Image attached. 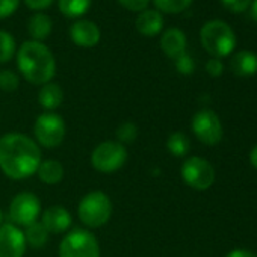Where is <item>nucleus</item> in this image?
Returning <instances> with one entry per match:
<instances>
[{"label": "nucleus", "mask_w": 257, "mask_h": 257, "mask_svg": "<svg viewBox=\"0 0 257 257\" xmlns=\"http://www.w3.org/2000/svg\"><path fill=\"white\" fill-rule=\"evenodd\" d=\"M40 164L41 150L32 138L20 132L0 138V170L10 179H28L37 173Z\"/></svg>", "instance_id": "obj_1"}, {"label": "nucleus", "mask_w": 257, "mask_h": 257, "mask_svg": "<svg viewBox=\"0 0 257 257\" xmlns=\"http://www.w3.org/2000/svg\"><path fill=\"white\" fill-rule=\"evenodd\" d=\"M17 67L32 85H46L56 74V61L50 49L40 41H25L17 50Z\"/></svg>", "instance_id": "obj_2"}, {"label": "nucleus", "mask_w": 257, "mask_h": 257, "mask_svg": "<svg viewBox=\"0 0 257 257\" xmlns=\"http://www.w3.org/2000/svg\"><path fill=\"white\" fill-rule=\"evenodd\" d=\"M200 40L204 50L212 58L230 56L237 44V38L230 25L222 20H210L203 25L200 31Z\"/></svg>", "instance_id": "obj_3"}, {"label": "nucleus", "mask_w": 257, "mask_h": 257, "mask_svg": "<svg viewBox=\"0 0 257 257\" xmlns=\"http://www.w3.org/2000/svg\"><path fill=\"white\" fill-rule=\"evenodd\" d=\"M79 219L89 228H98L104 225L112 216V201L101 191H92L86 194L77 207Z\"/></svg>", "instance_id": "obj_4"}, {"label": "nucleus", "mask_w": 257, "mask_h": 257, "mask_svg": "<svg viewBox=\"0 0 257 257\" xmlns=\"http://www.w3.org/2000/svg\"><path fill=\"white\" fill-rule=\"evenodd\" d=\"M127 158H128L127 149L121 143L104 141L94 149L91 155V164L98 173L112 174L124 167Z\"/></svg>", "instance_id": "obj_5"}, {"label": "nucleus", "mask_w": 257, "mask_h": 257, "mask_svg": "<svg viewBox=\"0 0 257 257\" xmlns=\"http://www.w3.org/2000/svg\"><path fill=\"white\" fill-rule=\"evenodd\" d=\"M34 135L40 146L46 149H56L65 138L64 118L55 112L41 113L34 125Z\"/></svg>", "instance_id": "obj_6"}, {"label": "nucleus", "mask_w": 257, "mask_h": 257, "mask_svg": "<svg viewBox=\"0 0 257 257\" xmlns=\"http://www.w3.org/2000/svg\"><path fill=\"white\" fill-rule=\"evenodd\" d=\"M59 257H100L98 240L91 231L76 228L62 239Z\"/></svg>", "instance_id": "obj_7"}, {"label": "nucleus", "mask_w": 257, "mask_h": 257, "mask_svg": "<svg viewBox=\"0 0 257 257\" xmlns=\"http://www.w3.org/2000/svg\"><path fill=\"white\" fill-rule=\"evenodd\" d=\"M182 179L183 182L195 191H206L209 189L216 179V173L213 165L200 156L188 158L182 165Z\"/></svg>", "instance_id": "obj_8"}, {"label": "nucleus", "mask_w": 257, "mask_h": 257, "mask_svg": "<svg viewBox=\"0 0 257 257\" xmlns=\"http://www.w3.org/2000/svg\"><path fill=\"white\" fill-rule=\"evenodd\" d=\"M192 132L197 140L206 146H216L224 137L222 122L219 116L210 109H201L194 115Z\"/></svg>", "instance_id": "obj_9"}, {"label": "nucleus", "mask_w": 257, "mask_h": 257, "mask_svg": "<svg viewBox=\"0 0 257 257\" xmlns=\"http://www.w3.org/2000/svg\"><path fill=\"white\" fill-rule=\"evenodd\" d=\"M41 213V201L32 192L17 194L10 204V219L14 225L28 227L38 221Z\"/></svg>", "instance_id": "obj_10"}, {"label": "nucleus", "mask_w": 257, "mask_h": 257, "mask_svg": "<svg viewBox=\"0 0 257 257\" xmlns=\"http://www.w3.org/2000/svg\"><path fill=\"white\" fill-rule=\"evenodd\" d=\"M25 251V233L14 224L0 225V257H23Z\"/></svg>", "instance_id": "obj_11"}, {"label": "nucleus", "mask_w": 257, "mask_h": 257, "mask_svg": "<svg viewBox=\"0 0 257 257\" xmlns=\"http://www.w3.org/2000/svg\"><path fill=\"white\" fill-rule=\"evenodd\" d=\"M70 38L79 47H94L101 38L100 28L91 20H76L70 26Z\"/></svg>", "instance_id": "obj_12"}, {"label": "nucleus", "mask_w": 257, "mask_h": 257, "mask_svg": "<svg viewBox=\"0 0 257 257\" xmlns=\"http://www.w3.org/2000/svg\"><path fill=\"white\" fill-rule=\"evenodd\" d=\"M40 222L46 227L49 234H61L71 227V215L62 206H52L43 212Z\"/></svg>", "instance_id": "obj_13"}, {"label": "nucleus", "mask_w": 257, "mask_h": 257, "mask_svg": "<svg viewBox=\"0 0 257 257\" xmlns=\"http://www.w3.org/2000/svg\"><path fill=\"white\" fill-rule=\"evenodd\" d=\"M186 35L179 28H170L161 37V49L171 59H176L186 52Z\"/></svg>", "instance_id": "obj_14"}, {"label": "nucleus", "mask_w": 257, "mask_h": 257, "mask_svg": "<svg viewBox=\"0 0 257 257\" xmlns=\"http://www.w3.org/2000/svg\"><path fill=\"white\" fill-rule=\"evenodd\" d=\"M135 28L144 37H156L164 29V17L158 10H144L137 17Z\"/></svg>", "instance_id": "obj_15"}, {"label": "nucleus", "mask_w": 257, "mask_h": 257, "mask_svg": "<svg viewBox=\"0 0 257 257\" xmlns=\"http://www.w3.org/2000/svg\"><path fill=\"white\" fill-rule=\"evenodd\" d=\"M230 67L236 76L251 77L257 74V55L249 50H240L233 55Z\"/></svg>", "instance_id": "obj_16"}, {"label": "nucleus", "mask_w": 257, "mask_h": 257, "mask_svg": "<svg viewBox=\"0 0 257 257\" xmlns=\"http://www.w3.org/2000/svg\"><path fill=\"white\" fill-rule=\"evenodd\" d=\"M64 101V91L58 83L49 82L43 85L38 91V103L47 110L52 112L58 109Z\"/></svg>", "instance_id": "obj_17"}, {"label": "nucleus", "mask_w": 257, "mask_h": 257, "mask_svg": "<svg viewBox=\"0 0 257 257\" xmlns=\"http://www.w3.org/2000/svg\"><path fill=\"white\" fill-rule=\"evenodd\" d=\"M52 28H53L52 19L47 14H44V13L34 14L29 19V23H28L29 35L32 37L34 41H40V43L43 40H46L52 34Z\"/></svg>", "instance_id": "obj_18"}, {"label": "nucleus", "mask_w": 257, "mask_h": 257, "mask_svg": "<svg viewBox=\"0 0 257 257\" xmlns=\"http://www.w3.org/2000/svg\"><path fill=\"white\" fill-rule=\"evenodd\" d=\"M37 174L46 185H58L64 179V165L56 159L41 161Z\"/></svg>", "instance_id": "obj_19"}, {"label": "nucleus", "mask_w": 257, "mask_h": 257, "mask_svg": "<svg viewBox=\"0 0 257 257\" xmlns=\"http://www.w3.org/2000/svg\"><path fill=\"white\" fill-rule=\"evenodd\" d=\"M23 233H25L26 245H29L32 248H43L47 243V240H49V231L38 221L31 224V225H28L26 231H23Z\"/></svg>", "instance_id": "obj_20"}, {"label": "nucleus", "mask_w": 257, "mask_h": 257, "mask_svg": "<svg viewBox=\"0 0 257 257\" xmlns=\"http://www.w3.org/2000/svg\"><path fill=\"white\" fill-rule=\"evenodd\" d=\"M58 7L65 17L77 19L88 13L91 0H58Z\"/></svg>", "instance_id": "obj_21"}, {"label": "nucleus", "mask_w": 257, "mask_h": 257, "mask_svg": "<svg viewBox=\"0 0 257 257\" xmlns=\"http://www.w3.org/2000/svg\"><path fill=\"white\" fill-rule=\"evenodd\" d=\"M168 152L176 158H183L191 150V141L183 132H173L167 140Z\"/></svg>", "instance_id": "obj_22"}, {"label": "nucleus", "mask_w": 257, "mask_h": 257, "mask_svg": "<svg viewBox=\"0 0 257 257\" xmlns=\"http://www.w3.org/2000/svg\"><path fill=\"white\" fill-rule=\"evenodd\" d=\"M153 2L159 13L179 14L188 10L192 5L194 0H153Z\"/></svg>", "instance_id": "obj_23"}, {"label": "nucleus", "mask_w": 257, "mask_h": 257, "mask_svg": "<svg viewBox=\"0 0 257 257\" xmlns=\"http://www.w3.org/2000/svg\"><path fill=\"white\" fill-rule=\"evenodd\" d=\"M16 55V40L14 37L7 32L0 31V64L10 62Z\"/></svg>", "instance_id": "obj_24"}, {"label": "nucleus", "mask_w": 257, "mask_h": 257, "mask_svg": "<svg viewBox=\"0 0 257 257\" xmlns=\"http://www.w3.org/2000/svg\"><path fill=\"white\" fill-rule=\"evenodd\" d=\"M137 135H138V128L134 122L127 121V122H122L118 128H116V138H118V143H121L122 146L124 144H128V143H134L137 140Z\"/></svg>", "instance_id": "obj_25"}, {"label": "nucleus", "mask_w": 257, "mask_h": 257, "mask_svg": "<svg viewBox=\"0 0 257 257\" xmlns=\"http://www.w3.org/2000/svg\"><path fill=\"white\" fill-rule=\"evenodd\" d=\"M19 85H20V79L14 71H11V70L0 71V89L2 91L13 92L19 88Z\"/></svg>", "instance_id": "obj_26"}, {"label": "nucleus", "mask_w": 257, "mask_h": 257, "mask_svg": "<svg viewBox=\"0 0 257 257\" xmlns=\"http://www.w3.org/2000/svg\"><path fill=\"white\" fill-rule=\"evenodd\" d=\"M174 61H176V70H177L180 74L189 76V74L194 73V70H195V62H194V59H192V56H191L189 53L185 52L183 55H180V56L176 58Z\"/></svg>", "instance_id": "obj_27"}, {"label": "nucleus", "mask_w": 257, "mask_h": 257, "mask_svg": "<svg viewBox=\"0 0 257 257\" xmlns=\"http://www.w3.org/2000/svg\"><path fill=\"white\" fill-rule=\"evenodd\" d=\"M251 2L252 0H221L224 8H227L230 13H234V14L245 13L251 7Z\"/></svg>", "instance_id": "obj_28"}, {"label": "nucleus", "mask_w": 257, "mask_h": 257, "mask_svg": "<svg viewBox=\"0 0 257 257\" xmlns=\"http://www.w3.org/2000/svg\"><path fill=\"white\" fill-rule=\"evenodd\" d=\"M206 71L210 77H219L224 73V64L218 58H210L206 62Z\"/></svg>", "instance_id": "obj_29"}, {"label": "nucleus", "mask_w": 257, "mask_h": 257, "mask_svg": "<svg viewBox=\"0 0 257 257\" xmlns=\"http://www.w3.org/2000/svg\"><path fill=\"white\" fill-rule=\"evenodd\" d=\"M20 0H0V19H7L17 11Z\"/></svg>", "instance_id": "obj_30"}, {"label": "nucleus", "mask_w": 257, "mask_h": 257, "mask_svg": "<svg viewBox=\"0 0 257 257\" xmlns=\"http://www.w3.org/2000/svg\"><path fill=\"white\" fill-rule=\"evenodd\" d=\"M118 2L128 11H137L141 13L144 10H147L150 0H118Z\"/></svg>", "instance_id": "obj_31"}, {"label": "nucleus", "mask_w": 257, "mask_h": 257, "mask_svg": "<svg viewBox=\"0 0 257 257\" xmlns=\"http://www.w3.org/2000/svg\"><path fill=\"white\" fill-rule=\"evenodd\" d=\"M25 4L34 11H44L53 4V0H25Z\"/></svg>", "instance_id": "obj_32"}, {"label": "nucleus", "mask_w": 257, "mask_h": 257, "mask_svg": "<svg viewBox=\"0 0 257 257\" xmlns=\"http://www.w3.org/2000/svg\"><path fill=\"white\" fill-rule=\"evenodd\" d=\"M224 257H257V254L254 251H249V249H245V248H237V249L230 251Z\"/></svg>", "instance_id": "obj_33"}, {"label": "nucleus", "mask_w": 257, "mask_h": 257, "mask_svg": "<svg viewBox=\"0 0 257 257\" xmlns=\"http://www.w3.org/2000/svg\"><path fill=\"white\" fill-rule=\"evenodd\" d=\"M249 162H251V165L257 170V144L252 147V150L249 152Z\"/></svg>", "instance_id": "obj_34"}, {"label": "nucleus", "mask_w": 257, "mask_h": 257, "mask_svg": "<svg viewBox=\"0 0 257 257\" xmlns=\"http://www.w3.org/2000/svg\"><path fill=\"white\" fill-rule=\"evenodd\" d=\"M249 10H251V17L254 19V22H257V0H252Z\"/></svg>", "instance_id": "obj_35"}, {"label": "nucleus", "mask_w": 257, "mask_h": 257, "mask_svg": "<svg viewBox=\"0 0 257 257\" xmlns=\"http://www.w3.org/2000/svg\"><path fill=\"white\" fill-rule=\"evenodd\" d=\"M0 225H2V212H0Z\"/></svg>", "instance_id": "obj_36"}]
</instances>
